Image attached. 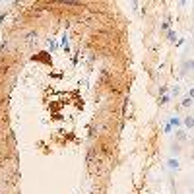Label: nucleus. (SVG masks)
Instances as JSON below:
<instances>
[{"instance_id":"1","label":"nucleus","mask_w":194,"mask_h":194,"mask_svg":"<svg viewBox=\"0 0 194 194\" xmlns=\"http://www.w3.org/2000/svg\"><path fill=\"white\" fill-rule=\"evenodd\" d=\"M180 152H182V147H180L179 142H173V144L169 146V157H179Z\"/></svg>"},{"instance_id":"2","label":"nucleus","mask_w":194,"mask_h":194,"mask_svg":"<svg viewBox=\"0 0 194 194\" xmlns=\"http://www.w3.org/2000/svg\"><path fill=\"white\" fill-rule=\"evenodd\" d=\"M188 72H194V60H182L180 74H188Z\"/></svg>"},{"instance_id":"3","label":"nucleus","mask_w":194,"mask_h":194,"mask_svg":"<svg viewBox=\"0 0 194 194\" xmlns=\"http://www.w3.org/2000/svg\"><path fill=\"white\" fill-rule=\"evenodd\" d=\"M180 124H182V120L179 117H171V120L165 124V132H171V126H180Z\"/></svg>"},{"instance_id":"4","label":"nucleus","mask_w":194,"mask_h":194,"mask_svg":"<svg viewBox=\"0 0 194 194\" xmlns=\"http://www.w3.org/2000/svg\"><path fill=\"white\" fill-rule=\"evenodd\" d=\"M175 140L180 144V142H186L188 140V134H186V130H182V128H179L177 132H175Z\"/></svg>"},{"instance_id":"5","label":"nucleus","mask_w":194,"mask_h":194,"mask_svg":"<svg viewBox=\"0 0 194 194\" xmlns=\"http://www.w3.org/2000/svg\"><path fill=\"white\" fill-rule=\"evenodd\" d=\"M167 167H169L171 171H177V169L180 167V161H179V157H169V159H167Z\"/></svg>"},{"instance_id":"6","label":"nucleus","mask_w":194,"mask_h":194,"mask_svg":"<svg viewBox=\"0 0 194 194\" xmlns=\"http://www.w3.org/2000/svg\"><path fill=\"white\" fill-rule=\"evenodd\" d=\"M182 124H185L188 130H192V128H194V117H190V115L185 117V119H182Z\"/></svg>"},{"instance_id":"7","label":"nucleus","mask_w":194,"mask_h":194,"mask_svg":"<svg viewBox=\"0 0 194 194\" xmlns=\"http://www.w3.org/2000/svg\"><path fill=\"white\" fill-rule=\"evenodd\" d=\"M192 103H194V99L186 95L185 99H182V103H180V105H182V107H192Z\"/></svg>"},{"instance_id":"8","label":"nucleus","mask_w":194,"mask_h":194,"mask_svg":"<svg viewBox=\"0 0 194 194\" xmlns=\"http://www.w3.org/2000/svg\"><path fill=\"white\" fill-rule=\"evenodd\" d=\"M169 99H171V95H163V97H159V105H165V103H169Z\"/></svg>"},{"instance_id":"9","label":"nucleus","mask_w":194,"mask_h":194,"mask_svg":"<svg viewBox=\"0 0 194 194\" xmlns=\"http://www.w3.org/2000/svg\"><path fill=\"white\" fill-rule=\"evenodd\" d=\"M167 37H169V41H175V39H177V33H175V31H169Z\"/></svg>"},{"instance_id":"10","label":"nucleus","mask_w":194,"mask_h":194,"mask_svg":"<svg viewBox=\"0 0 194 194\" xmlns=\"http://www.w3.org/2000/svg\"><path fill=\"white\" fill-rule=\"evenodd\" d=\"M179 93H180V87H173V89H171V95H173V97L179 95Z\"/></svg>"},{"instance_id":"11","label":"nucleus","mask_w":194,"mask_h":194,"mask_svg":"<svg viewBox=\"0 0 194 194\" xmlns=\"http://www.w3.org/2000/svg\"><path fill=\"white\" fill-rule=\"evenodd\" d=\"M161 27H163V29L167 31V29L171 27V21H169V19H165V21H163V25H161Z\"/></svg>"},{"instance_id":"12","label":"nucleus","mask_w":194,"mask_h":194,"mask_svg":"<svg viewBox=\"0 0 194 194\" xmlns=\"http://www.w3.org/2000/svg\"><path fill=\"white\" fill-rule=\"evenodd\" d=\"M188 97H192V99H194V89H190V91H188Z\"/></svg>"},{"instance_id":"13","label":"nucleus","mask_w":194,"mask_h":194,"mask_svg":"<svg viewBox=\"0 0 194 194\" xmlns=\"http://www.w3.org/2000/svg\"><path fill=\"white\" fill-rule=\"evenodd\" d=\"M190 159H192V161H194V152H192V155H190Z\"/></svg>"}]
</instances>
